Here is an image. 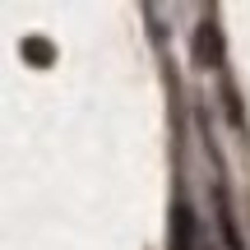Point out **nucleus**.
<instances>
[{"mask_svg": "<svg viewBox=\"0 0 250 250\" xmlns=\"http://www.w3.org/2000/svg\"><path fill=\"white\" fill-rule=\"evenodd\" d=\"M195 61L199 65H218L223 61V33H218V23H199V33H195Z\"/></svg>", "mask_w": 250, "mask_h": 250, "instance_id": "obj_1", "label": "nucleus"}, {"mask_svg": "<svg viewBox=\"0 0 250 250\" xmlns=\"http://www.w3.org/2000/svg\"><path fill=\"white\" fill-rule=\"evenodd\" d=\"M19 51H23V61L37 65V70H46V65L56 61V46L46 42V37H23V46H19Z\"/></svg>", "mask_w": 250, "mask_h": 250, "instance_id": "obj_2", "label": "nucleus"}]
</instances>
